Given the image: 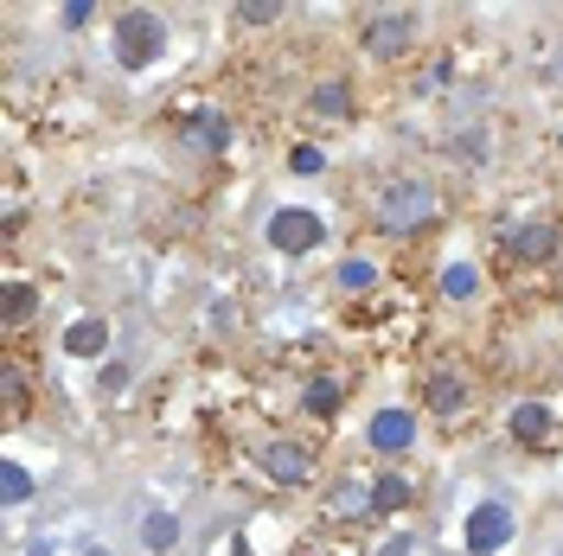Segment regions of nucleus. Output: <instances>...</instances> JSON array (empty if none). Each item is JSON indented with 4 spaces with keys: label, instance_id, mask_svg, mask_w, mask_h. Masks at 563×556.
Masks as SVG:
<instances>
[{
    "label": "nucleus",
    "instance_id": "obj_23",
    "mask_svg": "<svg viewBox=\"0 0 563 556\" xmlns=\"http://www.w3.org/2000/svg\"><path fill=\"white\" fill-rule=\"evenodd\" d=\"M288 174H301V179L327 174V154H320L314 141H295V147H288Z\"/></svg>",
    "mask_w": 563,
    "mask_h": 556
},
{
    "label": "nucleus",
    "instance_id": "obj_4",
    "mask_svg": "<svg viewBox=\"0 0 563 556\" xmlns=\"http://www.w3.org/2000/svg\"><path fill=\"white\" fill-rule=\"evenodd\" d=\"M563 249V224L558 218H519L499 231V263H519V269H538V263H558Z\"/></svg>",
    "mask_w": 563,
    "mask_h": 556
},
{
    "label": "nucleus",
    "instance_id": "obj_8",
    "mask_svg": "<svg viewBox=\"0 0 563 556\" xmlns=\"http://www.w3.org/2000/svg\"><path fill=\"white\" fill-rule=\"evenodd\" d=\"M320 237H327V224L301 205H282L269 218V249H282V256H308V249H320Z\"/></svg>",
    "mask_w": 563,
    "mask_h": 556
},
{
    "label": "nucleus",
    "instance_id": "obj_11",
    "mask_svg": "<svg viewBox=\"0 0 563 556\" xmlns=\"http://www.w3.org/2000/svg\"><path fill=\"white\" fill-rule=\"evenodd\" d=\"M365 442L378 454H410L417 448V410H404V403H385L378 416L365 422Z\"/></svg>",
    "mask_w": 563,
    "mask_h": 556
},
{
    "label": "nucleus",
    "instance_id": "obj_27",
    "mask_svg": "<svg viewBox=\"0 0 563 556\" xmlns=\"http://www.w3.org/2000/svg\"><path fill=\"white\" fill-rule=\"evenodd\" d=\"M58 20H65L70 33H77V26H90V7H84V0H77V7H65V13H58Z\"/></svg>",
    "mask_w": 563,
    "mask_h": 556
},
{
    "label": "nucleus",
    "instance_id": "obj_24",
    "mask_svg": "<svg viewBox=\"0 0 563 556\" xmlns=\"http://www.w3.org/2000/svg\"><path fill=\"white\" fill-rule=\"evenodd\" d=\"M231 20H238V26H276L282 7L276 0H244V7H231Z\"/></svg>",
    "mask_w": 563,
    "mask_h": 556
},
{
    "label": "nucleus",
    "instance_id": "obj_18",
    "mask_svg": "<svg viewBox=\"0 0 563 556\" xmlns=\"http://www.w3.org/2000/svg\"><path fill=\"white\" fill-rule=\"evenodd\" d=\"M33 313H38V288L33 281H7V301H0V320H7V333H20V326H33Z\"/></svg>",
    "mask_w": 563,
    "mask_h": 556
},
{
    "label": "nucleus",
    "instance_id": "obj_20",
    "mask_svg": "<svg viewBox=\"0 0 563 556\" xmlns=\"http://www.w3.org/2000/svg\"><path fill=\"white\" fill-rule=\"evenodd\" d=\"M33 487H38L33 467L7 454V460H0V505H26V499H33Z\"/></svg>",
    "mask_w": 563,
    "mask_h": 556
},
{
    "label": "nucleus",
    "instance_id": "obj_26",
    "mask_svg": "<svg viewBox=\"0 0 563 556\" xmlns=\"http://www.w3.org/2000/svg\"><path fill=\"white\" fill-rule=\"evenodd\" d=\"M103 390L115 397V390H129V365H103Z\"/></svg>",
    "mask_w": 563,
    "mask_h": 556
},
{
    "label": "nucleus",
    "instance_id": "obj_9",
    "mask_svg": "<svg viewBox=\"0 0 563 556\" xmlns=\"http://www.w3.org/2000/svg\"><path fill=\"white\" fill-rule=\"evenodd\" d=\"M346 397H352L346 371H308V378H301V390H295V410H301V416H314V422H333Z\"/></svg>",
    "mask_w": 563,
    "mask_h": 556
},
{
    "label": "nucleus",
    "instance_id": "obj_28",
    "mask_svg": "<svg viewBox=\"0 0 563 556\" xmlns=\"http://www.w3.org/2000/svg\"><path fill=\"white\" fill-rule=\"evenodd\" d=\"M295 556H346V551H333V544H301Z\"/></svg>",
    "mask_w": 563,
    "mask_h": 556
},
{
    "label": "nucleus",
    "instance_id": "obj_30",
    "mask_svg": "<svg viewBox=\"0 0 563 556\" xmlns=\"http://www.w3.org/2000/svg\"><path fill=\"white\" fill-rule=\"evenodd\" d=\"M90 556H109V551H90Z\"/></svg>",
    "mask_w": 563,
    "mask_h": 556
},
{
    "label": "nucleus",
    "instance_id": "obj_25",
    "mask_svg": "<svg viewBox=\"0 0 563 556\" xmlns=\"http://www.w3.org/2000/svg\"><path fill=\"white\" fill-rule=\"evenodd\" d=\"M410 551H417V537H410V531H397V537H385L372 556H410Z\"/></svg>",
    "mask_w": 563,
    "mask_h": 556
},
{
    "label": "nucleus",
    "instance_id": "obj_21",
    "mask_svg": "<svg viewBox=\"0 0 563 556\" xmlns=\"http://www.w3.org/2000/svg\"><path fill=\"white\" fill-rule=\"evenodd\" d=\"M481 294V269L474 263H449L442 269V301H474Z\"/></svg>",
    "mask_w": 563,
    "mask_h": 556
},
{
    "label": "nucleus",
    "instance_id": "obj_2",
    "mask_svg": "<svg viewBox=\"0 0 563 556\" xmlns=\"http://www.w3.org/2000/svg\"><path fill=\"white\" fill-rule=\"evenodd\" d=\"M109 38H115V65L122 70H147L161 52H167V20L147 13V7H122Z\"/></svg>",
    "mask_w": 563,
    "mask_h": 556
},
{
    "label": "nucleus",
    "instance_id": "obj_29",
    "mask_svg": "<svg viewBox=\"0 0 563 556\" xmlns=\"http://www.w3.org/2000/svg\"><path fill=\"white\" fill-rule=\"evenodd\" d=\"M558 154H563V129H558Z\"/></svg>",
    "mask_w": 563,
    "mask_h": 556
},
{
    "label": "nucleus",
    "instance_id": "obj_3",
    "mask_svg": "<svg viewBox=\"0 0 563 556\" xmlns=\"http://www.w3.org/2000/svg\"><path fill=\"white\" fill-rule=\"evenodd\" d=\"M256 460V474L269 480V487H282V492H295V487H308L314 480V442H301V435H269L263 448L250 454Z\"/></svg>",
    "mask_w": 563,
    "mask_h": 556
},
{
    "label": "nucleus",
    "instance_id": "obj_5",
    "mask_svg": "<svg viewBox=\"0 0 563 556\" xmlns=\"http://www.w3.org/2000/svg\"><path fill=\"white\" fill-rule=\"evenodd\" d=\"M422 410L435 422H467L474 416V371L467 365H435L422 378Z\"/></svg>",
    "mask_w": 563,
    "mask_h": 556
},
{
    "label": "nucleus",
    "instance_id": "obj_14",
    "mask_svg": "<svg viewBox=\"0 0 563 556\" xmlns=\"http://www.w3.org/2000/svg\"><path fill=\"white\" fill-rule=\"evenodd\" d=\"M0 397H7V422H26L33 416V403H38V383H33V371L7 352L0 358Z\"/></svg>",
    "mask_w": 563,
    "mask_h": 556
},
{
    "label": "nucleus",
    "instance_id": "obj_17",
    "mask_svg": "<svg viewBox=\"0 0 563 556\" xmlns=\"http://www.w3.org/2000/svg\"><path fill=\"white\" fill-rule=\"evenodd\" d=\"M65 352H70V358H103V352H109V326L97 320V313L70 320V326H65Z\"/></svg>",
    "mask_w": 563,
    "mask_h": 556
},
{
    "label": "nucleus",
    "instance_id": "obj_22",
    "mask_svg": "<svg viewBox=\"0 0 563 556\" xmlns=\"http://www.w3.org/2000/svg\"><path fill=\"white\" fill-rule=\"evenodd\" d=\"M340 288H346V294H372V288H378V263L346 256V263H340Z\"/></svg>",
    "mask_w": 563,
    "mask_h": 556
},
{
    "label": "nucleus",
    "instance_id": "obj_19",
    "mask_svg": "<svg viewBox=\"0 0 563 556\" xmlns=\"http://www.w3.org/2000/svg\"><path fill=\"white\" fill-rule=\"evenodd\" d=\"M141 544H147V551L154 556H167L179 544V519L174 512H167V505H154V512H147V519H141Z\"/></svg>",
    "mask_w": 563,
    "mask_h": 556
},
{
    "label": "nucleus",
    "instance_id": "obj_16",
    "mask_svg": "<svg viewBox=\"0 0 563 556\" xmlns=\"http://www.w3.org/2000/svg\"><path fill=\"white\" fill-rule=\"evenodd\" d=\"M186 147H199V154H224L231 147V122H224V109H192L186 115Z\"/></svg>",
    "mask_w": 563,
    "mask_h": 556
},
{
    "label": "nucleus",
    "instance_id": "obj_13",
    "mask_svg": "<svg viewBox=\"0 0 563 556\" xmlns=\"http://www.w3.org/2000/svg\"><path fill=\"white\" fill-rule=\"evenodd\" d=\"M410 505H417V480H410L404 467L372 474V512H378V519H404Z\"/></svg>",
    "mask_w": 563,
    "mask_h": 556
},
{
    "label": "nucleus",
    "instance_id": "obj_1",
    "mask_svg": "<svg viewBox=\"0 0 563 556\" xmlns=\"http://www.w3.org/2000/svg\"><path fill=\"white\" fill-rule=\"evenodd\" d=\"M372 218H378L385 237H417L435 218V186L429 179H385L378 199H372Z\"/></svg>",
    "mask_w": 563,
    "mask_h": 556
},
{
    "label": "nucleus",
    "instance_id": "obj_10",
    "mask_svg": "<svg viewBox=\"0 0 563 556\" xmlns=\"http://www.w3.org/2000/svg\"><path fill=\"white\" fill-rule=\"evenodd\" d=\"M506 435H512L526 454H544L551 442H558V410H551V403H538V397H526V403H512Z\"/></svg>",
    "mask_w": 563,
    "mask_h": 556
},
{
    "label": "nucleus",
    "instance_id": "obj_12",
    "mask_svg": "<svg viewBox=\"0 0 563 556\" xmlns=\"http://www.w3.org/2000/svg\"><path fill=\"white\" fill-rule=\"evenodd\" d=\"M365 519H378L372 512V480H358V474L333 480V492H327V524H365Z\"/></svg>",
    "mask_w": 563,
    "mask_h": 556
},
{
    "label": "nucleus",
    "instance_id": "obj_15",
    "mask_svg": "<svg viewBox=\"0 0 563 556\" xmlns=\"http://www.w3.org/2000/svg\"><path fill=\"white\" fill-rule=\"evenodd\" d=\"M308 115H320V122H352V115H358L352 84H340V77H320L314 90H308Z\"/></svg>",
    "mask_w": 563,
    "mask_h": 556
},
{
    "label": "nucleus",
    "instance_id": "obj_7",
    "mask_svg": "<svg viewBox=\"0 0 563 556\" xmlns=\"http://www.w3.org/2000/svg\"><path fill=\"white\" fill-rule=\"evenodd\" d=\"M512 531H519V519H512V505L506 499H481L474 512H467V531H461V544L474 556H493L512 544Z\"/></svg>",
    "mask_w": 563,
    "mask_h": 556
},
{
    "label": "nucleus",
    "instance_id": "obj_6",
    "mask_svg": "<svg viewBox=\"0 0 563 556\" xmlns=\"http://www.w3.org/2000/svg\"><path fill=\"white\" fill-rule=\"evenodd\" d=\"M358 45H365L372 58H410V52H417V13H404V7L365 13V20H358Z\"/></svg>",
    "mask_w": 563,
    "mask_h": 556
}]
</instances>
